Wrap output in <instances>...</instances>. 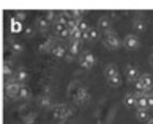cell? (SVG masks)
<instances>
[{
	"mask_svg": "<svg viewBox=\"0 0 153 124\" xmlns=\"http://www.w3.org/2000/svg\"><path fill=\"white\" fill-rule=\"evenodd\" d=\"M104 43L109 47H117L118 44H120V43H118L117 35H115V33H112V32H109V33H106V35H104Z\"/></svg>",
	"mask_w": 153,
	"mask_h": 124,
	"instance_id": "cell-5",
	"label": "cell"
},
{
	"mask_svg": "<svg viewBox=\"0 0 153 124\" xmlns=\"http://www.w3.org/2000/svg\"><path fill=\"white\" fill-rule=\"evenodd\" d=\"M149 109L147 107H139L137 105V110H136V116L139 118V120H147V116H149Z\"/></svg>",
	"mask_w": 153,
	"mask_h": 124,
	"instance_id": "cell-9",
	"label": "cell"
},
{
	"mask_svg": "<svg viewBox=\"0 0 153 124\" xmlns=\"http://www.w3.org/2000/svg\"><path fill=\"white\" fill-rule=\"evenodd\" d=\"M104 76H106V80H107V83H109L111 87H115V88L120 87L122 77H120V72H118V68L117 66H114V65L107 66Z\"/></svg>",
	"mask_w": 153,
	"mask_h": 124,
	"instance_id": "cell-1",
	"label": "cell"
},
{
	"mask_svg": "<svg viewBox=\"0 0 153 124\" xmlns=\"http://www.w3.org/2000/svg\"><path fill=\"white\" fill-rule=\"evenodd\" d=\"M125 47L136 49V47H137V39H136L134 36H126V38H125Z\"/></svg>",
	"mask_w": 153,
	"mask_h": 124,
	"instance_id": "cell-8",
	"label": "cell"
},
{
	"mask_svg": "<svg viewBox=\"0 0 153 124\" xmlns=\"http://www.w3.org/2000/svg\"><path fill=\"white\" fill-rule=\"evenodd\" d=\"M153 87V80L149 74H142L137 77V80H136V88H137V91H150Z\"/></svg>",
	"mask_w": 153,
	"mask_h": 124,
	"instance_id": "cell-3",
	"label": "cell"
},
{
	"mask_svg": "<svg viewBox=\"0 0 153 124\" xmlns=\"http://www.w3.org/2000/svg\"><path fill=\"white\" fill-rule=\"evenodd\" d=\"M79 47H81V39H74V41L71 43V46H70V52L73 55H76L79 52Z\"/></svg>",
	"mask_w": 153,
	"mask_h": 124,
	"instance_id": "cell-11",
	"label": "cell"
},
{
	"mask_svg": "<svg viewBox=\"0 0 153 124\" xmlns=\"http://www.w3.org/2000/svg\"><path fill=\"white\" fill-rule=\"evenodd\" d=\"M21 24L18 21H11V32H21Z\"/></svg>",
	"mask_w": 153,
	"mask_h": 124,
	"instance_id": "cell-13",
	"label": "cell"
},
{
	"mask_svg": "<svg viewBox=\"0 0 153 124\" xmlns=\"http://www.w3.org/2000/svg\"><path fill=\"white\" fill-rule=\"evenodd\" d=\"M52 115H54L55 118H59V120H63V118H68V116L71 115V110L68 109L66 105H55Z\"/></svg>",
	"mask_w": 153,
	"mask_h": 124,
	"instance_id": "cell-4",
	"label": "cell"
},
{
	"mask_svg": "<svg viewBox=\"0 0 153 124\" xmlns=\"http://www.w3.org/2000/svg\"><path fill=\"white\" fill-rule=\"evenodd\" d=\"M95 65V57L92 54H85L81 60V66L82 68H92Z\"/></svg>",
	"mask_w": 153,
	"mask_h": 124,
	"instance_id": "cell-6",
	"label": "cell"
},
{
	"mask_svg": "<svg viewBox=\"0 0 153 124\" xmlns=\"http://www.w3.org/2000/svg\"><path fill=\"white\" fill-rule=\"evenodd\" d=\"M52 54H54V55H57V57H63V55H65V49H63V47H60V46H57V47H54V49H52Z\"/></svg>",
	"mask_w": 153,
	"mask_h": 124,
	"instance_id": "cell-12",
	"label": "cell"
},
{
	"mask_svg": "<svg viewBox=\"0 0 153 124\" xmlns=\"http://www.w3.org/2000/svg\"><path fill=\"white\" fill-rule=\"evenodd\" d=\"M18 77H19V80H25L27 79V74L24 71H19V74H18Z\"/></svg>",
	"mask_w": 153,
	"mask_h": 124,
	"instance_id": "cell-15",
	"label": "cell"
},
{
	"mask_svg": "<svg viewBox=\"0 0 153 124\" xmlns=\"http://www.w3.org/2000/svg\"><path fill=\"white\" fill-rule=\"evenodd\" d=\"M98 24H100L101 27H104V29H106L107 25H109V24H107V21H106V19H100V21H98Z\"/></svg>",
	"mask_w": 153,
	"mask_h": 124,
	"instance_id": "cell-16",
	"label": "cell"
},
{
	"mask_svg": "<svg viewBox=\"0 0 153 124\" xmlns=\"http://www.w3.org/2000/svg\"><path fill=\"white\" fill-rule=\"evenodd\" d=\"M22 87L21 83H18V82H10V83H7V88H5V94L8 96V98H11V99H19V98H22Z\"/></svg>",
	"mask_w": 153,
	"mask_h": 124,
	"instance_id": "cell-2",
	"label": "cell"
},
{
	"mask_svg": "<svg viewBox=\"0 0 153 124\" xmlns=\"http://www.w3.org/2000/svg\"><path fill=\"white\" fill-rule=\"evenodd\" d=\"M96 36H98V32H96L95 29H88V32H87V38H90V39H95Z\"/></svg>",
	"mask_w": 153,
	"mask_h": 124,
	"instance_id": "cell-14",
	"label": "cell"
},
{
	"mask_svg": "<svg viewBox=\"0 0 153 124\" xmlns=\"http://www.w3.org/2000/svg\"><path fill=\"white\" fill-rule=\"evenodd\" d=\"M125 104L128 107L137 105V94H126L125 96Z\"/></svg>",
	"mask_w": 153,
	"mask_h": 124,
	"instance_id": "cell-7",
	"label": "cell"
},
{
	"mask_svg": "<svg viewBox=\"0 0 153 124\" xmlns=\"http://www.w3.org/2000/svg\"><path fill=\"white\" fill-rule=\"evenodd\" d=\"M126 76H128L129 80H134V82H136L140 74H139V71L136 69V68H128V69H126Z\"/></svg>",
	"mask_w": 153,
	"mask_h": 124,
	"instance_id": "cell-10",
	"label": "cell"
}]
</instances>
